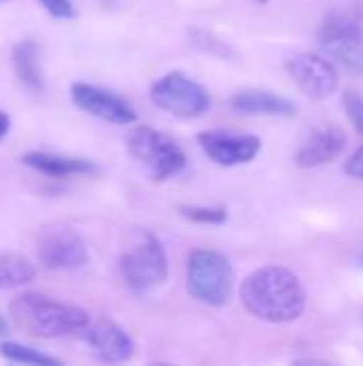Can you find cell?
<instances>
[{
	"label": "cell",
	"mask_w": 363,
	"mask_h": 366,
	"mask_svg": "<svg viewBox=\"0 0 363 366\" xmlns=\"http://www.w3.org/2000/svg\"><path fill=\"white\" fill-rule=\"evenodd\" d=\"M240 298L250 315L270 324L293 322L306 309V294L300 279L282 266H263L248 274Z\"/></svg>",
	"instance_id": "obj_1"
},
{
	"label": "cell",
	"mask_w": 363,
	"mask_h": 366,
	"mask_svg": "<svg viewBox=\"0 0 363 366\" xmlns=\"http://www.w3.org/2000/svg\"><path fill=\"white\" fill-rule=\"evenodd\" d=\"M11 320L28 335L36 339H60L68 335H81L90 317L83 309L51 300L36 292L19 294L9 307Z\"/></svg>",
	"instance_id": "obj_2"
},
{
	"label": "cell",
	"mask_w": 363,
	"mask_h": 366,
	"mask_svg": "<svg viewBox=\"0 0 363 366\" xmlns=\"http://www.w3.org/2000/svg\"><path fill=\"white\" fill-rule=\"evenodd\" d=\"M126 146L131 157L152 180H167L180 174L186 165V154L178 142L145 124H139L128 133Z\"/></svg>",
	"instance_id": "obj_3"
},
{
	"label": "cell",
	"mask_w": 363,
	"mask_h": 366,
	"mask_svg": "<svg viewBox=\"0 0 363 366\" xmlns=\"http://www.w3.org/2000/svg\"><path fill=\"white\" fill-rule=\"evenodd\" d=\"M186 283L193 298L199 302L223 307L233 292V268L229 259L212 249H197L188 255Z\"/></svg>",
	"instance_id": "obj_4"
},
{
	"label": "cell",
	"mask_w": 363,
	"mask_h": 366,
	"mask_svg": "<svg viewBox=\"0 0 363 366\" xmlns=\"http://www.w3.org/2000/svg\"><path fill=\"white\" fill-rule=\"evenodd\" d=\"M120 270L135 292H150L163 285L167 279V257L158 238L143 234L139 242L120 257Z\"/></svg>",
	"instance_id": "obj_5"
},
{
	"label": "cell",
	"mask_w": 363,
	"mask_h": 366,
	"mask_svg": "<svg viewBox=\"0 0 363 366\" xmlns=\"http://www.w3.org/2000/svg\"><path fill=\"white\" fill-rule=\"evenodd\" d=\"M150 97L156 107L178 118H199L210 109V94L184 73H167L154 81Z\"/></svg>",
	"instance_id": "obj_6"
},
{
	"label": "cell",
	"mask_w": 363,
	"mask_h": 366,
	"mask_svg": "<svg viewBox=\"0 0 363 366\" xmlns=\"http://www.w3.org/2000/svg\"><path fill=\"white\" fill-rule=\"evenodd\" d=\"M36 255L47 270H77L90 259L83 238L64 223L47 225L39 234Z\"/></svg>",
	"instance_id": "obj_7"
},
{
	"label": "cell",
	"mask_w": 363,
	"mask_h": 366,
	"mask_svg": "<svg viewBox=\"0 0 363 366\" xmlns=\"http://www.w3.org/2000/svg\"><path fill=\"white\" fill-rule=\"evenodd\" d=\"M319 43L327 56L340 62L347 71L363 75V28L351 17L332 15L319 32Z\"/></svg>",
	"instance_id": "obj_8"
},
{
	"label": "cell",
	"mask_w": 363,
	"mask_h": 366,
	"mask_svg": "<svg viewBox=\"0 0 363 366\" xmlns=\"http://www.w3.org/2000/svg\"><path fill=\"white\" fill-rule=\"evenodd\" d=\"M285 66L291 79L297 84V88L310 99L317 101L327 99L338 88L336 66L319 54H310V51L293 54L287 58Z\"/></svg>",
	"instance_id": "obj_9"
},
{
	"label": "cell",
	"mask_w": 363,
	"mask_h": 366,
	"mask_svg": "<svg viewBox=\"0 0 363 366\" xmlns=\"http://www.w3.org/2000/svg\"><path fill=\"white\" fill-rule=\"evenodd\" d=\"M71 101L86 114L111 122V124H133L137 120V114L128 101L118 97L111 90L86 84V81H75L71 86Z\"/></svg>",
	"instance_id": "obj_10"
},
{
	"label": "cell",
	"mask_w": 363,
	"mask_h": 366,
	"mask_svg": "<svg viewBox=\"0 0 363 366\" xmlns=\"http://www.w3.org/2000/svg\"><path fill=\"white\" fill-rule=\"evenodd\" d=\"M199 144L214 163L225 165V167L250 163L261 150L259 137L237 135V133H227V131H203L199 133Z\"/></svg>",
	"instance_id": "obj_11"
},
{
	"label": "cell",
	"mask_w": 363,
	"mask_h": 366,
	"mask_svg": "<svg viewBox=\"0 0 363 366\" xmlns=\"http://www.w3.org/2000/svg\"><path fill=\"white\" fill-rule=\"evenodd\" d=\"M81 335L88 350L103 362H126L133 356V339L124 328L109 320H98L94 324L90 322Z\"/></svg>",
	"instance_id": "obj_12"
},
{
	"label": "cell",
	"mask_w": 363,
	"mask_h": 366,
	"mask_svg": "<svg viewBox=\"0 0 363 366\" xmlns=\"http://www.w3.org/2000/svg\"><path fill=\"white\" fill-rule=\"evenodd\" d=\"M347 146V135L338 127H323L315 131L297 150L295 163L300 167H319L336 161Z\"/></svg>",
	"instance_id": "obj_13"
},
{
	"label": "cell",
	"mask_w": 363,
	"mask_h": 366,
	"mask_svg": "<svg viewBox=\"0 0 363 366\" xmlns=\"http://www.w3.org/2000/svg\"><path fill=\"white\" fill-rule=\"evenodd\" d=\"M229 107L242 116H293L295 105L267 90H240L229 99Z\"/></svg>",
	"instance_id": "obj_14"
},
{
	"label": "cell",
	"mask_w": 363,
	"mask_h": 366,
	"mask_svg": "<svg viewBox=\"0 0 363 366\" xmlns=\"http://www.w3.org/2000/svg\"><path fill=\"white\" fill-rule=\"evenodd\" d=\"M24 165L32 167L39 174L51 176V178H66V176H83V174H96L98 167L88 159L77 157H64L53 152H28L21 157Z\"/></svg>",
	"instance_id": "obj_15"
},
{
	"label": "cell",
	"mask_w": 363,
	"mask_h": 366,
	"mask_svg": "<svg viewBox=\"0 0 363 366\" xmlns=\"http://www.w3.org/2000/svg\"><path fill=\"white\" fill-rule=\"evenodd\" d=\"M13 71L17 79L34 92L43 90V75H41V54L39 45L30 39L19 41L13 49Z\"/></svg>",
	"instance_id": "obj_16"
},
{
	"label": "cell",
	"mask_w": 363,
	"mask_h": 366,
	"mask_svg": "<svg viewBox=\"0 0 363 366\" xmlns=\"http://www.w3.org/2000/svg\"><path fill=\"white\" fill-rule=\"evenodd\" d=\"M36 279V268L30 259L17 253L0 255V290H17Z\"/></svg>",
	"instance_id": "obj_17"
},
{
	"label": "cell",
	"mask_w": 363,
	"mask_h": 366,
	"mask_svg": "<svg viewBox=\"0 0 363 366\" xmlns=\"http://www.w3.org/2000/svg\"><path fill=\"white\" fill-rule=\"evenodd\" d=\"M0 356L9 362H17V365H60L58 358L53 356H47L34 347H28L24 343H17V341H2L0 343Z\"/></svg>",
	"instance_id": "obj_18"
},
{
	"label": "cell",
	"mask_w": 363,
	"mask_h": 366,
	"mask_svg": "<svg viewBox=\"0 0 363 366\" xmlns=\"http://www.w3.org/2000/svg\"><path fill=\"white\" fill-rule=\"evenodd\" d=\"M182 217H186L188 221H195V223H210V225H216V223H225L227 221V210L225 208H205V206H182L180 208Z\"/></svg>",
	"instance_id": "obj_19"
},
{
	"label": "cell",
	"mask_w": 363,
	"mask_h": 366,
	"mask_svg": "<svg viewBox=\"0 0 363 366\" xmlns=\"http://www.w3.org/2000/svg\"><path fill=\"white\" fill-rule=\"evenodd\" d=\"M342 103H344V109H347V116H349L351 124L355 127L357 133L363 135V97L355 90H349L344 94Z\"/></svg>",
	"instance_id": "obj_20"
},
{
	"label": "cell",
	"mask_w": 363,
	"mask_h": 366,
	"mask_svg": "<svg viewBox=\"0 0 363 366\" xmlns=\"http://www.w3.org/2000/svg\"><path fill=\"white\" fill-rule=\"evenodd\" d=\"M51 17L56 19H71L75 17V6L71 0H36Z\"/></svg>",
	"instance_id": "obj_21"
},
{
	"label": "cell",
	"mask_w": 363,
	"mask_h": 366,
	"mask_svg": "<svg viewBox=\"0 0 363 366\" xmlns=\"http://www.w3.org/2000/svg\"><path fill=\"white\" fill-rule=\"evenodd\" d=\"M347 174L353 176V178H359L363 180V146L349 159L347 163Z\"/></svg>",
	"instance_id": "obj_22"
},
{
	"label": "cell",
	"mask_w": 363,
	"mask_h": 366,
	"mask_svg": "<svg viewBox=\"0 0 363 366\" xmlns=\"http://www.w3.org/2000/svg\"><path fill=\"white\" fill-rule=\"evenodd\" d=\"M9 129H11V118L6 116V112L0 109V142L4 139V135L9 133Z\"/></svg>",
	"instance_id": "obj_23"
},
{
	"label": "cell",
	"mask_w": 363,
	"mask_h": 366,
	"mask_svg": "<svg viewBox=\"0 0 363 366\" xmlns=\"http://www.w3.org/2000/svg\"><path fill=\"white\" fill-rule=\"evenodd\" d=\"M4 330H6V326H4V322H2V317H0V335H4Z\"/></svg>",
	"instance_id": "obj_24"
},
{
	"label": "cell",
	"mask_w": 363,
	"mask_h": 366,
	"mask_svg": "<svg viewBox=\"0 0 363 366\" xmlns=\"http://www.w3.org/2000/svg\"><path fill=\"white\" fill-rule=\"evenodd\" d=\"M261 2H265V0H261Z\"/></svg>",
	"instance_id": "obj_25"
},
{
	"label": "cell",
	"mask_w": 363,
	"mask_h": 366,
	"mask_svg": "<svg viewBox=\"0 0 363 366\" xmlns=\"http://www.w3.org/2000/svg\"><path fill=\"white\" fill-rule=\"evenodd\" d=\"M0 2H2V0H0Z\"/></svg>",
	"instance_id": "obj_26"
}]
</instances>
